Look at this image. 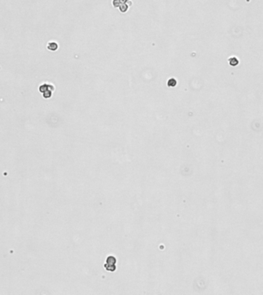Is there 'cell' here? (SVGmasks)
Returning a JSON list of instances; mask_svg holds the SVG:
<instances>
[{
  "instance_id": "obj_3",
  "label": "cell",
  "mask_w": 263,
  "mask_h": 295,
  "mask_svg": "<svg viewBox=\"0 0 263 295\" xmlns=\"http://www.w3.org/2000/svg\"><path fill=\"white\" fill-rule=\"evenodd\" d=\"M116 260L113 257H109L106 260V265L105 267L110 271H114L116 270Z\"/></svg>"
},
{
  "instance_id": "obj_4",
  "label": "cell",
  "mask_w": 263,
  "mask_h": 295,
  "mask_svg": "<svg viewBox=\"0 0 263 295\" xmlns=\"http://www.w3.org/2000/svg\"><path fill=\"white\" fill-rule=\"evenodd\" d=\"M58 47H59L58 44L56 43V42H49V45H48V46H47L48 49H49V50H51V51H55V50H57Z\"/></svg>"
},
{
  "instance_id": "obj_5",
  "label": "cell",
  "mask_w": 263,
  "mask_h": 295,
  "mask_svg": "<svg viewBox=\"0 0 263 295\" xmlns=\"http://www.w3.org/2000/svg\"><path fill=\"white\" fill-rule=\"evenodd\" d=\"M176 78H170L169 80L168 81V87H175L176 85Z\"/></svg>"
},
{
  "instance_id": "obj_1",
  "label": "cell",
  "mask_w": 263,
  "mask_h": 295,
  "mask_svg": "<svg viewBox=\"0 0 263 295\" xmlns=\"http://www.w3.org/2000/svg\"><path fill=\"white\" fill-rule=\"evenodd\" d=\"M112 3L114 8H118L122 13L126 12L129 6L133 5L130 0H112Z\"/></svg>"
},
{
  "instance_id": "obj_2",
  "label": "cell",
  "mask_w": 263,
  "mask_h": 295,
  "mask_svg": "<svg viewBox=\"0 0 263 295\" xmlns=\"http://www.w3.org/2000/svg\"><path fill=\"white\" fill-rule=\"evenodd\" d=\"M40 92L42 94V96L45 98H49L54 90V87L52 85H42L39 88Z\"/></svg>"
}]
</instances>
